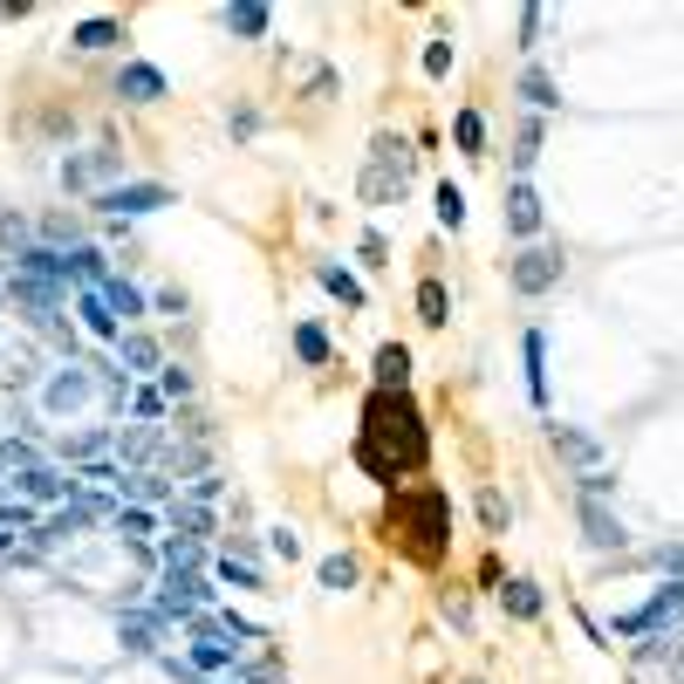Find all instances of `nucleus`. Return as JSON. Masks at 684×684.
<instances>
[{
	"instance_id": "obj_1",
	"label": "nucleus",
	"mask_w": 684,
	"mask_h": 684,
	"mask_svg": "<svg viewBox=\"0 0 684 684\" xmlns=\"http://www.w3.org/2000/svg\"><path fill=\"white\" fill-rule=\"evenodd\" d=\"M424 452H432V439H424L411 397H404V391H376L370 411H363V445H357V459L391 487L397 472H418V466H424Z\"/></svg>"
},
{
	"instance_id": "obj_2",
	"label": "nucleus",
	"mask_w": 684,
	"mask_h": 684,
	"mask_svg": "<svg viewBox=\"0 0 684 684\" xmlns=\"http://www.w3.org/2000/svg\"><path fill=\"white\" fill-rule=\"evenodd\" d=\"M96 213H110V219H144V213H158V206H171V192L165 185H151V179H131V185H104L89 199Z\"/></svg>"
},
{
	"instance_id": "obj_3",
	"label": "nucleus",
	"mask_w": 684,
	"mask_h": 684,
	"mask_svg": "<svg viewBox=\"0 0 684 684\" xmlns=\"http://www.w3.org/2000/svg\"><path fill=\"white\" fill-rule=\"evenodd\" d=\"M8 487H14V500H28V506H48V500H75V493H83V479L41 459V466H28V472H14Z\"/></svg>"
},
{
	"instance_id": "obj_4",
	"label": "nucleus",
	"mask_w": 684,
	"mask_h": 684,
	"mask_svg": "<svg viewBox=\"0 0 684 684\" xmlns=\"http://www.w3.org/2000/svg\"><path fill=\"white\" fill-rule=\"evenodd\" d=\"M562 281V247H520L514 253V288L520 295H548Z\"/></svg>"
},
{
	"instance_id": "obj_5",
	"label": "nucleus",
	"mask_w": 684,
	"mask_h": 684,
	"mask_svg": "<svg viewBox=\"0 0 684 684\" xmlns=\"http://www.w3.org/2000/svg\"><path fill=\"white\" fill-rule=\"evenodd\" d=\"M404 171H411V151H404L397 137H376V165L363 171V192L370 199H391V185L404 192Z\"/></svg>"
},
{
	"instance_id": "obj_6",
	"label": "nucleus",
	"mask_w": 684,
	"mask_h": 684,
	"mask_svg": "<svg viewBox=\"0 0 684 684\" xmlns=\"http://www.w3.org/2000/svg\"><path fill=\"white\" fill-rule=\"evenodd\" d=\"M75 315H83V328H89V336L123 343V322H117V309L104 301V288H75Z\"/></svg>"
},
{
	"instance_id": "obj_7",
	"label": "nucleus",
	"mask_w": 684,
	"mask_h": 684,
	"mask_svg": "<svg viewBox=\"0 0 684 684\" xmlns=\"http://www.w3.org/2000/svg\"><path fill=\"white\" fill-rule=\"evenodd\" d=\"M117 96H123V104H158V96H165V75L151 69V62H123Z\"/></svg>"
},
{
	"instance_id": "obj_8",
	"label": "nucleus",
	"mask_w": 684,
	"mask_h": 684,
	"mask_svg": "<svg viewBox=\"0 0 684 684\" xmlns=\"http://www.w3.org/2000/svg\"><path fill=\"white\" fill-rule=\"evenodd\" d=\"M506 226H514L520 240L541 233V192H535V185H514V192H506Z\"/></svg>"
},
{
	"instance_id": "obj_9",
	"label": "nucleus",
	"mask_w": 684,
	"mask_h": 684,
	"mask_svg": "<svg viewBox=\"0 0 684 684\" xmlns=\"http://www.w3.org/2000/svg\"><path fill=\"white\" fill-rule=\"evenodd\" d=\"M370 376H376V391H404V384H411V349L384 343V349H376V363H370Z\"/></svg>"
},
{
	"instance_id": "obj_10",
	"label": "nucleus",
	"mask_w": 684,
	"mask_h": 684,
	"mask_svg": "<svg viewBox=\"0 0 684 684\" xmlns=\"http://www.w3.org/2000/svg\"><path fill=\"white\" fill-rule=\"evenodd\" d=\"M117 165H123V158H117V151L104 144V151H89V158H69V165H62V179H69L75 192H83V185H96V179H110Z\"/></svg>"
},
{
	"instance_id": "obj_11",
	"label": "nucleus",
	"mask_w": 684,
	"mask_h": 684,
	"mask_svg": "<svg viewBox=\"0 0 684 684\" xmlns=\"http://www.w3.org/2000/svg\"><path fill=\"white\" fill-rule=\"evenodd\" d=\"M418 322L424 328H445L452 322V295H445L439 274H424V281H418Z\"/></svg>"
},
{
	"instance_id": "obj_12",
	"label": "nucleus",
	"mask_w": 684,
	"mask_h": 684,
	"mask_svg": "<svg viewBox=\"0 0 684 684\" xmlns=\"http://www.w3.org/2000/svg\"><path fill=\"white\" fill-rule=\"evenodd\" d=\"M315 281H322L328 295H336L343 309H363V281H357L349 267H336V261H315Z\"/></svg>"
},
{
	"instance_id": "obj_13",
	"label": "nucleus",
	"mask_w": 684,
	"mask_h": 684,
	"mask_svg": "<svg viewBox=\"0 0 684 684\" xmlns=\"http://www.w3.org/2000/svg\"><path fill=\"white\" fill-rule=\"evenodd\" d=\"M69 41H75V48H89V56H104V48L123 41V28H117L110 14H89V21H75V35H69Z\"/></svg>"
},
{
	"instance_id": "obj_14",
	"label": "nucleus",
	"mask_w": 684,
	"mask_h": 684,
	"mask_svg": "<svg viewBox=\"0 0 684 684\" xmlns=\"http://www.w3.org/2000/svg\"><path fill=\"white\" fill-rule=\"evenodd\" d=\"M110 527H117V535H123V541H137V548H144L151 535H158V514H151V506H123V500H117V514H110Z\"/></svg>"
},
{
	"instance_id": "obj_15",
	"label": "nucleus",
	"mask_w": 684,
	"mask_h": 684,
	"mask_svg": "<svg viewBox=\"0 0 684 684\" xmlns=\"http://www.w3.org/2000/svg\"><path fill=\"white\" fill-rule=\"evenodd\" d=\"M104 301L117 309V322H144V309H151V301H144L131 281H123V274H110V281H104Z\"/></svg>"
},
{
	"instance_id": "obj_16",
	"label": "nucleus",
	"mask_w": 684,
	"mask_h": 684,
	"mask_svg": "<svg viewBox=\"0 0 684 684\" xmlns=\"http://www.w3.org/2000/svg\"><path fill=\"white\" fill-rule=\"evenodd\" d=\"M233 650L240 644H219V637H206V629H192V664L199 671H233Z\"/></svg>"
},
{
	"instance_id": "obj_17",
	"label": "nucleus",
	"mask_w": 684,
	"mask_h": 684,
	"mask_svg": "<svg viewBox=\"0 0 684 684\" xmlns=\"http://www.w3.org/2000/svg\"><path fill=\"white\" fill-rule=\"evenodd\" d=\"M219 21H226L233 35H247V41H261V35H267V8H261V0H240V8H226Z\"/></svg>"
},
{
	"instance_id": "obj_18",
	"label": "nucleus",
	"mask_w": 684,
	"mask_h": 684,
	"mask_svg": "<svg viewBox=\"0 0 684 684\" xmlns=\"http://www.w3.org/2000/svg\"><path fill=\"white\" fill-rule=\"evenodd\" d=\"M527 391H535V404H548V343H541V328H527Z\"/></svg>"
},
{
	"instance_id": "obj_19",
	"label": "nucleus",
	"mask_w": 684,
	"mask_h": 684,
	"mask_svg": "<svg viewBox=\"0 0 684 684\" xmlns=\"http://www.w3.org/2000/svg\"><path fill=\"white\" fill-rule=\"evenodd\" d=\"M213 575H219V581H233V589H261V568H253V554H233V548H226L219 562H213Z\"/></svg>"
},
{
	"instance_id": "obj_20",
	"label": "nucleus",
	"mask_w": 684,
	"mask_h": 684,
	"mask_svg": "<svg viewBox=\"0 0 684 684\" xmlns=\"http://www.w3.org/2000/svg\"><path fill=\"white\" fill-rule=\"evenodd\" d=\"M295 357L309 363V370L328 363V328H322V322H301V328H295Z\"/></svg>"
},
{
	"instance_id": "obj_21",
	"label": "nucleus",
	"mask_w": 684,
	"mask_h": 684,
	"mask_svg": "<svg viewBox=\"0 0 684 684\" xmlns=\"http://www.w3.org/2000/svg\"><path fill=\"white\" fill-rule=\"evenodd\" d=\"M117 357H123V363H131V370H165V363H158V343H151V336H144V328H131V336H123V343H117Z\"/></svg>"
},
{
	"instance_id": "obj_22",
	"label": "nucleus",
	"mask_w": 684,
	"mask_h": 684,
	"mask_svg": "<svg viewBox=\"0 0 684 684\" xmlns=\"http://www.w3.org/2000/svg\"><path fill=\"white\" fill-rule=\"evenodd\" d=\"M83 397H89V376L69 370V376H56V384H48V411H69V404H83Z\"/></svg>"
},
{
	"instance_id": "obj_23",
	"label": "nucleus",
	"mask_w": 684,
	"mask_h": 684,
	"mask_svg": "<svg viewBox=\"0 0 684 684\" xmlns=\"http://www.w3.org/2000/svg\"><path fill=\"white\" fill-rule=\"evenodd\" d=\"M452 131H459V151H466V158H487V117H479V110H459V123H452Z\"/></svg>"
},
{
	"instance_id": "obj_24",
	"label": "nucleus",
	"mask_w": 684,
	"mask_h": 684,
	"mask_svg": "<svg viewBox=\"0 0 684 684\" xmlns=\"http://www.w3.org/2000/svg\"><path fill=\"white\" fill-rule=\"evenodd\" d=\"M581 520H589V541H596V548H623V520H610L596 500L581 506Z\"/></svg>"
},
{
	"instance_id": "obj_25",
	"label": "nucleus",
	"mask_w": 684,
	"mask_h": 684,
	"mask_svg": "<svg viewBox=\"0 0 684 684\" xmlns=\"http://www.w3.org/2000/svg\"><path fill=\"white\" fill-rule=\"evenodd\" d=\"M123 644H131L137 657H151V650H158V623H151L144 610H137V616H123Z\"/></svg>"
},
{
	"instance_id": "obj_26",
	"label": "nucleus",
	"mask_w": 684,
	"mask_h": 684,
	"mask_svg": "<svg viewBox=\"0 0 684 684\" xmlns=\"http://www.w3.org/2000/svg\"><path fill=\"white\" fill-rule=\"evenodd\" d=\"M500 602H506L514 616H541V589H535V581H506Z\"/></svg>"
},
{
	"instance_id": "obj_27",
	"label": "nucleus",
	"mask_w": 684,
	"mask_h": 684,
	"mask_svg": "<svg viewBox=\"0 0 684 684\" xmlns=\"http://www.w3.org/2000/svg\"><path fill=\"white\" fill-rule=\"evenodd\" d=\"M315 575H322V589H357V562H349V554H328Z\"/></svg>"
},
{
	"instance_id": "obj_28",
	"label": "nucleus",
	"mask_w": 684,
	"mask_h": 684,
	"mask_svg": "<svg viewBox=\"0 0 684 684\" xmlns=\"http://www.w3.org/2000/svg\"><path fill=\"white\" fill-rule=\"evenodd\" d=\"M520 96H527L535 110H554V104H562V96H554V83H548L541 69H527V75H520Z\"/></svg>"
},
{
	"instance_id": "obj_29",
	"label": "nucleus",
	"mask_w": 684,
	"mask_h": 684,
	"mask_svg": "<svg viewBox=\"0 0 684 684\" xmlns=\"http://www.w3.org/2000/svg\"><path fill=\"white\" fill-rule=\"evenodd\" d=\"M0 466H8V472L41 466V459H35V439H0Z\"/></svg>"
},
{
	"instance_id": "obj_30",
	"label": "nucleus",
	"mask_w": 684,
	"mask_h": 684,
	"mask_svg": "<svg viewBox=\"0 0 684 684\" xmlns=\"http://www.w3.org/2000/svg\"><path fill=\"white\" fill-rule=\"evenodd\" d=\"M439 226H466V192L452 185V179L439 185Z\"/></svg>"
},
{
	"instance_id": "obj_31",
	"label": "nucleus",
	"mask_w": 684,
	"mask_h": 684,
	"mask_svg": "<svg viewBox=\"0 0 684 684\" xmlns=\"http://www.w3.org/2000/svg\"><path fill=\"white\" fill-rule=\"evenodd\" d=\"M131 418H137V424H158V418H165V391H137V397H131Z\"/></svg>"
},
{
	"instance_id": "obj_32",
	"label": "nucleus",
	"mask_w": 684,
	"mask_h": 684,
	"mask_svg": "<svg viewBox=\"0 0 684 684\" xmlns=\"http://www.w3.org/2000/svg\"><path fill=\"white\" fill-rule=\"evenodd\" d=\"M535 158H541V123H535V117H527V123H520V151H514V165L527 171V165H535Z\"/></svg>"
},
{
	"instance_id": "obj_33",
	"label": "nucleus",
	"mask_w": 684,
	"mask_h": 684,
	"mask_svg": "<svg viewBox=\"0 0 684 684\" xmlns=\"http://www.w3.org/2000/svg\"><path fill=\"white\" fill-rule=\"evenodd\" d=\"M479 520H487V527H493V535H500V527H506V500H500L493 487H487V493H479Z\"/></svg>"
},
{
	"instance_id": "obj_34",
	"label": "nucleus",
	"mask_w": 684,
	"mask_h": 684,
	"mask_svg": "<svg viewBox=\"0 0 684 684\" xmlns=\"http://www.w3.org/2000/svg\"><path fill=\"white\" fill-rule=\"evenodd\" d=\"M452 69V41H432L424 48V75H445Z\"/></svg>"
},
{
	"instance_id": "obj_35",
	"label": "nucleus",
	"mask_w": 684,
	"mask_h": 684,
	"mask_svg": "<svg viewBox=\"0 0 684 684\" xmlns=\"http://www.w3.org/2000/svg\"><path fill=\"white\" fill-rule=\"evenodd\" d=\"M158 391H165V397H185V391H192V376H185L179 363H165V384H158Z\"/></svg>"
},
{
	"instance_id": "obj_36",
	"label": "nucleus",
	"mask_w": 684,
	"mask_h": 684,
	"mask_svg": "<svg viewBox=\"0 0 684 684\" xmlns=\"http://www.w3.org/2000/svg\"><path fill=\"white\" fill-rule=\"evenodd\" d=\"M357 253H363V267H384V253H391V247H384V233H363Z\"/></svg>"
},
{
	"instance_id": "obj_37",
	"label": "nucleus",
	"mask_w": 684,
	"mask_h": 684,
	"mask_svg": "<svg viewBox=\"0 0 684 684\" xmlns=\"http://www.w3.org/2000/svg\"><path fill=\"white\" fill-rule=\"evenodd\" d=\"M535 35H541V8H520V48H535Z\"/></svg>"
},
{
	"instance_id": "obj_38",
	"label": "nucleus",
	"mask_w": 684,
	"mask_h": 684,
	"mask_svg": "<svg viewBox=\"0 0 684 684\" xmlns=\"http://www.w3.org/2000/svg\"><path fill=\"white\" fill-rule=\"evenodd\" d=\"M274 554H281V562H295V554H301V541H295V527H274Z\"/></svg>"
},
{
	"instance_id": "obj_39",
	"label": "nucleus",
	"mask_w": 684,
	"mask_h": 684,
	"mask_svg": "<svg viewBox=\"0 0 684 684\" xmlns=\"http://www.w3.org/2000/svg\"><path fill=\"white\" fill-rule=\"evenodd\" d=\"M650 562H657V568H677V575H684V548H657Z\"/></svg>"
},
{
	"instance_id": "obj_40",
	"label": "nucleus",
	"mask_w": 684,
	"mask_h": 684,
	"mask_svg": "<svg viewBox=\"0 0 684 684\" xmlns=\"http://www.w3.org/2000/svg\"><path fill=\"white\" fill-rule=\"evenodd\" d=\"M226 684H247V677H226Z\"/></svg>"
}]
</instances>
